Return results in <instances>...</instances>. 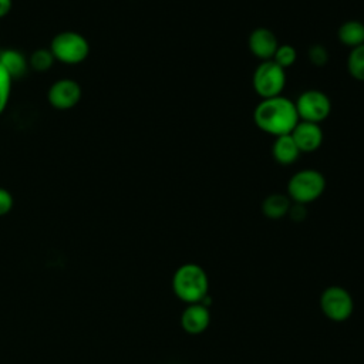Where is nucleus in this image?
<instances>
[{"mask_svg": "<svg viewBox=\"0 0 364 364\" xmlns=\"http://www.w3.org/2000/svg\"><path fill=\"white\" fill-rule=\"evenodd\" d=\"M253 119L263 132L282 136L293 131L299 122V114L293 101L277 95L262 100L255 108Z\"/></svg>", "mask_w": 364, "mask_h": 364, "instance_id": "1", "label": "nucleus"}, {"mask_svg": "<svg viewBox=\"0 0 364 364\" xmlns=\"http://www.w3.org/2000/svg\"><path fill=\"white\" fill-rule=\"evenodd\" d=\"M172 289L182 301L189 304L200 303L208 296V276L199 264L185 263L173 273Z\"/></svg>", "mask_w": 364, "mask_h": 364, "instance_id": "2", "label": "nucleus"}, {"mask_svg": "<svg viewBox=\"0 0 364 364\" xmlns=\"http://www.w3.org/2000/svg\"><path fill=\"white\" fill-rule=\"evenodd\" d=\"M48 48L54 60L65 65L81 64L90 54L88 40L78 31L73 30L57 33L53 37Z\"/></svg>", "mask_w": 364, "mask_h": 364, "instance_id": "3", "label": "nucleus"}, {"mask_svg": "<svg viewBox=\"0 0 364 364\" xmlns=\"http://www.w3.org/2000/svg\"><path fill=\"white\" fill-rule=\"evenodd\" d=\"M326 189V179L323 173L316 169H303L296 172L289 183L287 192L294 203H310L321 196Z\"/></svg>", "mask_w": 364, "mask_h": 364, "instance_id": "4", "label": "nucleus"}, {"mask_svg": "<svg viewBox=\"0 0 364 364\" xmlns=\"http://www.w3.org/2000/svg\"><path fill=\"white\" fill-rule=\"evenodd\" d=\"M252 84L255 91L262 97V100L277 97L280 95L286 84L284 68H282L273 60H266L256 67Z\"/></svg>", "mask_w": 364, "mask_h": 364, "instance_id": "5", "label": "nucleus"}, {"mask_svg": "<svg viewBox=\"0 0 364 364\" xmlns=\"http://www.w3.org/2000/svg\"><path fill=\"white\" fill-rule=\"evenodd\" d=\"M320 309L327 318L331 321H346L354 309V301L351 294L340 287L330 286L320 296Z\"/></svg>", "mask_w": 364, "mask_h": 364, "instance_id": "6", "label": "nucleus"}, {"mask_svg": "<svg viewBox=\"0 0 364 364\" xmlns=\"http://www.w3.org/2000/svg\"><path fill=\"white\" fill-rule=\"evenodd\" d=\"M299 119L320 124L324 121L331 109V102L328 97L318 90H309L299 95L294 102Z\"/></svg>", "mask_w": 364, "mask_h": 364, "instance_id": "7", "label": "nucleus"}, {"mask_svg": "<svg viewBox=\"0 0 364 364\" xmlns=\"http://www.w3.org/2000/svg\"><path fill=\"white\" fill-rule=\"evenodd\" d=\"M81 97V85L73 78H60L54 81L47 91L48 104L58 111L74 108L80 102Z\"/></svg>", "mask_w": 364, "mask_h": 364, "instance_id": "8", "label": "nucleus"}, {"mask_svg": "<svg viewBox=\"0 0 364 364\" xmlns=\"http://www.w3.org/2000/svg\"><path fill=\"white\" fill-rule=\"evenodd\" d=\"M293 141L296 142L300 152H313L323 142V132L318 124L299 121L297 125L290 132Z\"/></svg>", "mask_w": 364, "mask_h": 364, "instance_id": "9", "label": "nucleus"}, {"mask_svg": "<svg viewBox=\"0 0 364 364\" xmlns=\"http://www.w3.org/2000/svg\"><path fill=\"white\" fill-rule=\"evenodd\" d=\"M279 47L277 38L269 28H255L249 36V48L260 60H272Z\"/></svg>", "mask_w": 364, "mask_h": 364, "instance_id": "10", "label": "nucleus"}, {"mask_svg": "<svg viewBox=\"0 0 364 364\" xmlns=\"http://www.w3.org/2000/svg\"><path fill=\"white\" fill-rule=\"evenodd\" d=\"M210 323V313L202 303L189 304L181 316L182 328L189 334H199L208 328Z\"/></svg>", "mask_w": 364, "mask_h": 364, "instance_id": "11", "label": "nucleus"}, {"mask_svg": "<svg viewBox=\"0 0 364 364\" xmlns=\"http://www.w3.org/2000/svg\"><path fill=\"white\" fill-rule=\"evenodd\" d=\"M272 154H273V158L276 159V162H279L282 165H290L299 158L300 149L297 148L291 135L287 134V135L276 136V141L272 148Z\"/></svg>", "mask_w": 364, "mask_h": 364, "instance_id": "12", "label": "nucleus"}, {"mask_svg": "<svg viewBox=\"0 0 364 364\" xmlns=\"http://www.w3.org/2000/svg\"><path fill=\"white\" fill-rule=\"evenodd\" d=\"M0 64L11 75V78H16L26 73L28 67V60L21 51L14 48H7L0 53Z\"/></svg>", "mask_w": 364, "mask_h": 364, "instance_id": "13", "label": "nucleus"}, {"mask_svg": "<svg viewBox=\"0 0 364 364\" xmlns=\"http://www.w3.org/2000/svg\"><path fill=\"white\" fill-rule=\"evenodd\" d=\"M338 40L351 48L364 44V23L348 20L338 28Z\"/></svg>", "mask_w": 364, "mask_h": 364, "instance_id": "14", "label": "nucleus"}, {"mask_svg": "<svg viewBox=\"0 0 364 364\" xmlns=\"http://www.w3.org/2000/svg\"><path fill=\"white\" fill-rule=\"evenodd\" d=\"M291 203L289 196L282 193L269 195L262 203V212L264 216L270 219H280L289 213Z\"/></svg>", "mask_w": 364, "mask_h": 364, "instance_id": "15", "label": "nucleus"}, {"mask_svg": "<svg viewBox=\"0 0 364 364\" xmlns=\"http://www.w3.org/2000/svg\"><path fill=\"white\" fill-rule=\"evenodd\" d=\"M347 68L353 78L364 81V44L354 47L347 60Z\"/></svg>", "mask_w": 364, "mask_h": 364, "instance_id": "16", "label": "nucleus"}, {"mask_svg": "<svg viewBox=\"0 0 364 364\" xmlns=\"http://www.w3.org/2000/svg\"><path fill=\"white\" fill-rule=\"evenodd\" d=\"M54 57L50 51V48H37L34 53H31V55L28 57V65L38 73L47 71L53 67L54 64Z\"/></svg>", "mask_w": 364, "mask_h": 364, "instance_id": "17", "label": "nucleus"}, {"mask_svg": "<svg viewBox=\"0 0 364 364\" xmlns=\"http://www.w3.org/2000/svg\"><path fill=\"white\" fill-rule=\"evenodd\" d=\"M11 82H13L11 75L0 64V114H3L9 105L10 94H11Z\"/></svg>", "mask_w": 364, "mask_h": 364, "instance_id": "18", "label": "nucleus"}, {"mask_svg": "<svg viewBox=\"0 0 364 364\" xmlns=\"http://www.w3.org/2000/svg\"><path fill=\"white\" fill-rule=\"evenodd\" d=\"M297 58V53L294 50L293 46H289V44H283V46H279L274 55H273V61L277 63L282 68H287L290 65L294 64Z\"/></svg>", "mask_w": 364, "mask_h": 364, "instance_id": "19", "label": "nucleus"}, {"mask_svg": "<svg viewBox=\"0 0 364 364\" xmlns=\"http://www.w3.org/2000/svg\"><path fill=\"white\" fill-rule=\"evenodd\" d=\"M309 58L314 65H324L328 61V53L323 46H313L309 50Z\"/></svg>", "mask_w": 364, "mask_h": 364, "instance_id": "20", "label": "nucleus"}, {"mask_svg": "<svg viewBox=\"0 0 364 364\" xmlns=\"http://www.w3.org/2000/svg\"><path fill=\"white\" fill-rule=\"evenodd\" d=\"M13 203H14L13 195L7 189L0 188V216L7 215L11 210Z\"/></svg>", "mask_w": 364, "mask_h": 364, "instance_id": "21", "label": "nucleus"}, {"mask_svg": "<svg viewBox=\"0 0 364 364\" xmlns=\"http://www.w3.org/2000/svg\"><path fill=\"white\" fill-rule=\"evenodd\" d=\"M289 213H290V218H291L293 220L300 222V220H303V219L306 218V208H304V205H301V203H294V205L290 206Z\"/></svg>", "mask_w": 364, "mask_h": 364, "instance_id": "22", "label": "nucleus"}, {"mask_svg": "<svg viewBox=\"0 0 364 364\" xmlns=\"http://www.w3.org/2000/svg\"><path fill=\"white\" fill-rule=\"evenodd\" d=\"M13 7V0H0V18L6 17Z\"/></svg>", "mask_w": 364, "mask_h": 364, "instance_id": "23", "label": "nucleus"}]
</instances>
